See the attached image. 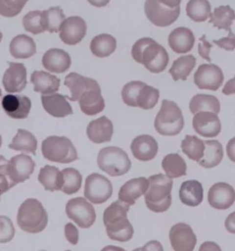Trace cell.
Masks as SVG:
<instances>
[{"mask_svg":"<svg viewBox=\"0 0 235 251\" xmlns=\"http://www.w3.org/2000/svg\"><path fill=\"white\" fill-rule=\"evenodd\" d=\"M132 56L135 62L153 74L164 72L169 63V54L165 48L151 38L139 39L132 46Z\"/></svg>","mask_w":235,"mask_h":251,"instance_id":"1","label":"cell"},{"mask_svg":"<svg viewBox=\"0 0 235 251\" xmlns=\"http://www.w3.org/2000/svg\"><path fill=\"white\" fill-rule=\"evenodd\" d=\"M129 210V205L120 201H116L104 211L103 223L107 235L111 240L127 242L132 239L134 230L128 219Z\"/></svg>","mask_w":235,"mask_h":251,"instance_id":"2","label":"cell"},{"mask_svg":"<svg viewBox=\"0 0 235 251\" xmlns=\"http://www.w3.org/2000/svg\"><path fill=\"white\" fill-rule=\"evenodd\" d=\"M149 187L144 194L147 208L154 213H164L172 204V189L174 181L164 174L150 176Z\"/></svg>","mask_w":235,"mask_h":251,"instance_id":"3","label":"cell"},{"mask_svg":"<svg viewBox=\"0 0 235 251\" xmlns=\"http://www.w3.org/2000/svg\"><path fill=\"white\" fill-rule=\"evenodd\" d=\"M17 223L22 231L38 234L46 228L48 214L42 202L37 199H27L19 208Z\"/></svg>","mask_w":235,"mask_h":251,"instance_id":"4","label":"cell"},{"mask_svg":"<svg viewBox=\"0 0 235 251\" xmlns=\"http://www.w3.org/2000/svg\"><path fill=\"white\" fill-rule=\"evenodd\" d=\"M183 113L178 105L168 100L162 101L160 111L154 119L155 131L163 136H175L183 130Z\"/></svg>","mask_w":235,"mask_h":251,"instance_id":"5","label":"cell"},{"mask_svg":"<svg viewBox=\"0 0 235 251\" xmlns=\"http://www.w3.org/2000/svg\"><path fill=\"white\" fill-rule=\"evenodd\" d=\"M97 166L110 177H119L132 169V161L123 149L107 147L102 148L97 155Z\"/></svg>","mask_w":235,"mask_h":251,"instance_id":"6","label":"cell"},{"mask_svg":"<svg viewBox=\"0 0 235 251\" xmlns=\"http://www.w3.org/2000/svg\"><path fill=\"white\" fill-rule=\"evenodd\" d=\"M42 153L51 162L69 164L78 159V154L73 143L66 136H49L43 141Z\"/></svg>","mask_w":235,"mask_h":251,"instance_id":"7","label":"cell"},{"mask_svg":"<svg viewBox=\"0 0 235 251\" xmlns=\"http://www.w3.org/2000/svg\"><path fill=\"white\" fill-rule=\"evenodd\" d=\"M113 187L110 179L98 173H92L86 178L84 195L94 204H102L110 199Z\"/></svg>","mask_w":235,"mask_h":251,"instance_id":"8","label":"cell"},{"mask_svg":"<svg viewBox=\"0 0 235 251\" xmlns=\"http://www.w3.org/2000/svg\"><path fill=\"white\" fill-rule=\"evenodd\" d=\"M66 213L69 219L83 229L90 228L96 218L94 206L82 197L69 200L66 203Z\"/></svg>","mask_w":235,"mask_h":251,"instance_id":"9","label":"cell"},{"mask_svg":"<svg viewBox=\"0 0 235 251\" xmlns=\"http://www.w3.org/2000/svg\"><path fill=\"white\" fill-rule=\"evenodd\" d=\"M144 13L149 22L155 26L164 28L172 25L180 15V7L169 8L158 0H146L144 3Z\"/></svg>","mask_w":235,"mask_h":251,"instance_id":"10","label":"cell"},{"mask_svg":"<svg viewBox=\"0 0 235 251\" xmlns=\"http://www.w3.org/2000/svg\"><path fill=\"white\" fill-rule=\"evenodd\" d=\"M224 81V75L218 66L202 64L194 75V83L199 89L216 91Z\"/></svg>","mask_w":235,"mask_h":251,"instance_id":"11","label":"cell"},{"mask_svg":"<svg viewBox=\"0 0 235 251\" xmlns=\"http://www.w3.org/2000/svg\"><path fill=\"white\" fill-rule=\"evenodd\" d=\"M169 240L174 251H193L198 242L193 229L185 223H178L171 227Z\"/></svg>","mask_w":235,"mask_h":251,"instance_id":"12","label":"cell"},{"mask_svg":"<svg viewBox=\"0 0 235 251\" xmlns=\"http://www.w3.org/2000/svg\"><path fill=\"white\" fill-rule=\"evenodd\" d=\"M87 23L78 16H73L66 19L63 23L59 36L61 41L67 45L79 44L87 34Z\"/></svg>","mask_w":235,"mask_h":251,"instance_id":"13","label":"cell"},{"mask_svg":"<svg viewBox=\"0 0 235 251\" xmlns=\"http://www.w3.org/2000/svg\"><path fill=\"white\" fill-rule=\"evenodd\" d=\"M192 126L195 132L207 138H213L219 135L221 124L218 114L211 111H200L194 115Z\"/></svg>","mask_w":235,"mask_h":251,"instance_id":"14","label":"cell"},{"mask_svg":"<svg viewBox=\"0 0 235 251\" xmlns=\"http://www.w3.org/2000/svg\"><path fill=\"white\" fill-rule=\"evenodd\" d=\"M35 169V162L29 155L21 154L11 157L7 163V174L16 184L29 179Z\"/></svg>","mask_w":235,"mask_h":251,"instance_id":"15","label":"cell"},{"mask_svg":"<svg viewBox=\"0 0 235 251\" xmlns=\"http://www.w3.org/2000/svg\"><path fill=\"white\" fill-rule=\"evenodd\" d=\"M210 205L217 210H227L235 201V191L232 185L226 182L213 184L208 192Z\"/></svg>","mask_w":235,"mask_h":251,"instance_id":"16","label":"cell"},{"mask_svg":"<svg viewBox=\"0 0 235 251\" xmlns=\"http://www.w3.org/2000/svg\"><path fill=\"white\" fill-rule=\"evenodd\" d=\"M3 86L7 93L22 92L27 86V70L26 67L21 63H9L2 79Z\"/></svg>","mask_w":235,"mask_h":251,"instance_id":"17","label":"cell"},{"mask_svg":"<svg viewBox=\"0 0 235 251\" xmlns=\"http://www.w3.org/2000/svg\"><path fill=\"white\" fill-rule=\"evenodd\" d=\"M2 108L10 118L22 120L29 116L31 101L24 95L7 94L2 100Z\"/></svg>","mask_w":235,"mask_h":251,"instance_id":"18","label":"cell"},{"mask_svg":"<svg viewBox=\"0 0 235 251\" xmlns=\"http://www.w3.org/2000/svg\"><path fill=\"white\" fill-rule=\"evenodd\" d=\"M133 156L140 161H151L158 154V143L149 134H141L135 137L131 145Z\"/></svg>","mask_w":235,"mask_h":251,"instance_id":"19","label":"cell"},{"mask_svg":"<svg viewBox=\"0 0 235 251\" xmlns=\"http://www.w3.org/2000/svg\"><path fill=\"white\" fill-rule=\"evenodd\" d=\"M148 187L149 180L146 177L132 178L122 185V187L119 189L118 193V201L129 206H132L140 197L145 194Z\"/></svg>","mask_w":235,"mask_h":251,"instance_id":"20","label":"cell"},{"mask_svg":"<svg viewBox=\"0 0 235 251\" xmlns=\"http://www.w3.org/2000/svg\"><path fill=\"white\" fill-rule=\"evenodd\" d=\"M113 133V124L106 116H101L96 120L91 121L87 128L88 139L94 144H103L110 142L112 139Z\"/></svg>","mask_w":235,"mask_h":251,"instance_id":"21","label":"cell"},{"mask_svg":"<svg viewBox=\"0 0 235 251\" xmlns=\"http://www.w3.org/2000/svg\"><path fill=\"white\" fill-rule=\"evenodd\" d=\"M65 85L70 90L71 96L66 97L71 101H78L86 91L90 89H99L98 83L93 78L83 76L77 73H70L66 75Z\"/></svg>","mask_w":235,"mask_h":251,"instance_id":"22","label":"cell"},{"mask_svg":"<svg viewBox=\"0 0 235 251\" xmlns=\"http://www.w3.org/2000/svg\"><path fill=\"white\" fill-rule=\"evenodd\" d=\"M43 66L51 73H65L71 67V57L62 49H50L43 56Z\"/></svg>","mask_w":235,"mask_h":251,"instance_id":"23","label":"cell"},{"mask_svg":"<svg viewBox=\"0 0 235 251\" xmlns=\"http://www.w3.org/2000/svg\"><path fill=\"white\" fill-rule=\"evenodd\" d=\"M42 103L44 110L52 117L65 118L73 114V109L64 95L57 93L43 95Z\"/></svg>","mask_w":235,"mask_h":251,"instance_id":"24","label":"cell"},{"mask_svg":"<svg viewBox=\"0 0 235 251\" xmlns=\"http://www.w3.org/2000/svg\"><path fill=\"white\" fill-rule=\"evenodd\" d=\"M168 45L169 47L176 53H187L190 52L194 47L195 35L188 28H176L169 34Z\"/></svg>","mask_w":235,"mask_h":251,"instance_id":"25","label":"cell"},{"mask_svg":"<svg viewBox=\"0 0 235 251\" xmlns=\"http://www.w3.org/2000/svg\"><path fill=\"white\" fill-rule=\"evenodd\" d=\"M204 198L202 184L195 179L184 181L179 190V199L181 202L189 207L198 206Z\"/></svg>","mask_w":235,"mask_h":251,"instance_id":"26","label":"cell"},{"mask_svg":"<svg viewBox=\"0 0 235 251\" xmlns=\"http://www.w3.org/2000/svg\"><path fill=\"white\" fill-rule=\"evenodd\" d=\"M81 111L88 116H94L105 109V100L101 95V89L86 91L78 100Z\"/></svg>","mask_w":235,"mask_h":251,"instance_id":"27","label":"cell"},{"mask_svg":"<svg viewBox=\"0 0 235 251\" xmlns=\"http://www.w3.org/2000/svg\"><path fill=\"white\" fill-rule=\"evenodd\" d=\"M30 82L33 84L34 91L43 95L53 94L60 88L58 77L44 71H34L30 76Z\"/></svg>","mask_w":235,"mask_h":251,"instance_id":"28","label":"cell"},{"mask_svg":"<svg viewBox=\"0 0 235 251\" xmlns=\"http://www.w3.org/2000/svg\"><path fill=\"white\" fill-rule=\"evenodd\" d=\"M9 52L17 59H28L36 53V44L32 38L20 34L12 39Z\"/></svg>","mask_w":235,"mask_h":251,"instance_id":"29","label":"cell"},{"mask_svg":"<svg viewBox=\"0 0 235 251\" xmlns=\"http://www.w3.org/2000/svg\"><path fill=\"white\" fill-rule=\"evenodd\" d=\"M38 180L44 186L45 191H61L63 186V174L56 167L46 165L40 170Z\"/></svg>","mask_w":235,"mask_h":251,"instance_id":"30","label":"cell"},{"mask_svg":"<svg viewBox=\"0 0 235 251\" xmlns=\"http://www.w3.org/2000/svg\"><path fill=\"white\" fill-rule=\"evenodd\" d=\"M117 49V40L110 34L96 35L90 43L91 52L99 58L110 56Z\"/></svg>","mask_w":235,"mask_h":251,"instance_id":"31","label":"cell"},{"mask_svg":"<svg viewBox=\"0 0 235 251\" xmlns=\"http://www.w3.org/2000/svg\"><path fill=\"white\" fill-rule=\"evenodd\" d=\"M37 147L36 137L24 129H19L12 142L8 145V148L12 150L31 155H36Z\"/></svg>","mask_w":235,"mask_h":251,"instance_id":"32","label":"cell"},{"mask_svg":"<svg viewBox=\"0 0 235 251\" xmlns=\"http://www.w3.org/2000/svg\"><path fill=\"white\" fill-rule=\"evenodd\" d=\"M204 156L198 164L204 169H212L220 165L223 158V148L219 141H204Z\"/></svg>","mask_w":235,"mask_h":251,"instance_id":"33","label":"cell"},{"mask_svg":"<svg viewBox=\"0 0 235 251\" xmlns=\"http://www.w3.org/2000/svg\"><path fill=\"white\" fill-rule=\"evenodd\" d=\"M196 63L197 59L192 54L178 57L173 62L172 67L169 69V74L171 75L174 81H186L196 66Z\"/></svg>","mask_w":235,"mask_h":251,"instance_id":"34","label":"cell"},{"mask_svg":"<svg viewBox=\"0 0 235 251\" xmlns=\"http://www.w3.org/2000/svg\"><path fill=\"white\" fill-rule=\"evenodd\" d=\"M162 168L170 178H177L187 175V163L176 153L165 155L162 160Z\"/></svg>","mask_w":235,"mask_h":251,"instance_id":"35","label":"cell"},{"mask_svg":"<svg viewBox=\"0 0 235 251\" xmlns=\"http://www.w3.org/2000/svg\"><path fill=\"white\" fill-rule=\"evenodd\" d=\"M189 110L194 115L200 111H211L219 114L220 111V100L212 95L197 94L191 99Z\"/></svg>","mask_w":235,"mask_h":251,"instance_id":"36","label":"cell"},{"mask_svg":"<svg viewBox=\"0 0 235 251\" xmlns=\"http://www.w3.org/2000/svg\"><path fill=\"white\" fill-rule=\"evenodd\" d=\"M160 98V92L154 87L148 86L142 82L135 98V108L142 110H152L155 107Z\"/></svg>","mask_w":235,"mask_h":251,"instance_id":"37","label":"cell"},{"mask_svg":"<svg viewBox=\"0 0 235 251\" xmlns=\"http://www.w3.org/2000/svg\"><path fill=\"white\" fill-rule=\"evenodd\" d=\"M235 21V9L231 8L229 5L220 6L214 9L210 17V23H212L213 26L218 30L231 31V26Z\"/></svg>","mask_w":235,"mask_h":251,"instance_id":"38","label":"cell"},{"mask_svg":"<svg viewBox=\"0 0 235 251\" xmlns=\"http://www.w3.org/2000/svg\"><path fill=\"white\" fill-rule=\"evenodd\" d=\"M186 12L193 22L204 23L212 15V6L208 0H189Z\"/></svg>","mask_w":235,"mask_h":251,"instance_id":"39","label":"cell"},{"mask_svg":"<svg viewBox=\"0 0 235 251\" xmlns=\"http://www.w3.org/2000/svg\"><path fill=\"white\" fill-rule=\"evenodd\" d=\"M181 149L189 159L198 162L204 156V141L195 135H186L181 143Z\"/></svg>","mask_w":235,"mask_h":251,"instance_id":"40","label":"cell"},{"mask_svg":"<svg viewBox=\"0 0 235 251\" xmlns=\"http://www.w3.org/2000/svg\"><path fill=\"white\" fill-rule=\"evenodd\" d=\"M66 21V16L60 7H52L43 11V23L44 31L51 33L58 32L63 23Z\"/></svg>","mask_w":235,"mask_h":251,"instance_id":"41","label":"cell"},{"mask_svg":"<svg viewBox=\"0 0 235 251\" xmlns=\"http://www.w3.org/2000/svg\"><path fill=\"white\" fill-rule=\"evenodd\" d=\"M63 186L61 192L67 195H72L80 190L82 186V175L78 170L73 168H66L62 170Z\"/></svg>","mask_w":235,"mask_h":251,"instance_id":"42","label":"cell"},{"mask_svg":"<svg viewBox=\"0 0 235 251\" xmlns=\"http://www.w3.org/2000/svg\"><path fill=\"white\" fill-rule=\"evenodd\" d=\"M23 27L25 30L32 34H40L44 32V23H43V11L34 10L27 13L23 17Z\"/></svg>","mask_w":235,"mask_h":251,"instance_id":"43","label":"cell"},{"mask_svg":"<svg viewBox=\"0 0 235 251\" xmlns=\"http://www.w3.org/2000/svg\"><path fill=\"white\" fill-rule=\"evenodd\" d=\"M29 0H0V15L13 18L19 15Z\"/></svg>","mask_w":235,"mask_h":251,"instance_id":"44","label":"cell"},{"mask_svg":"<svg viewBox=\"0 0 235 251\" xmlns=\"http://www.w3.org/2000/svg\"><path fill=\"white\" fill-rule=\"evenodd\" d=\"M14 226L12 221L5 215H0V244L10 242L14 238Z\"/></svg>","mask_w":235,"mask_h":251,"instance_id":"45","label":"cell"},{"mask_svg":"<svg viewBox=\"0 0 235 251\" xmlns=\"http://www.w3.org/2000/svg\"><path fill=\"white\" fill-rule=\"evenodd\" d=\"M7 163L5 156L0 155V196L17 185L7 174Z\"/></svg>","mask_w":235,"mask_h":251,"instance_id":"46","label":"cell"},{"mask_svg":"<svg viewBox=\"0 0 235 251\" xmlns=\"http://www.w3.org/2000/svg\"><path fill=\"white\" fill-rule=\"evenodd\" d=\"M213 43L225 51H234L235 49V34L231 30L226 37L220 40H213Z\"/></svg>","mask_w":235,"mask_h":251,"instance_id":"47","label":"cell"},{"mask_svg":"<svg viewBox=\"0 0 235 251\" xmlns=\"http://www.w3.org/2000/svg\"><path fill=\"white\" fill-rule=\"evenodd\" d=\"M212 48V45L210 44L207 41L205 34L202 35V37L199 38V44H198V53L199 55L208 62H212V58L210 57V52Z\"/></svg>","mask_w":235,"mask_h":251,"instance_id":"48","label":"cell"},{"mask_svg":"<svg viewBox=\"0 0 235 251\" xmlns=\"http://www.w3.org/2000/svg\"><path fill=\"white\" fill-rule=\"evenodd\" d=\"M65 236L67 241L72 245H76L79 240V232L72 223H67L65 226Z\"/></svg>","mask_w":235,"mask_h":251,"instance_id":"49","label":"cell"},{"mask_svg":"<svg viewBox=\"0 0 235 251\" xmlns=\"http://www.w3.org/2000/svg\"><path fill=\"white\" fill-rule=\"evenodd\" d=\"M141 251H164L162 244L157 240H151L147 242L142 248H141Z\"/></svg>","mask_w":235,"mask_h":251,"instance_id":"50","label":"cell"},{"mask_svg":"<svg viewBox=\"0 0 235 251\" xmlns=\"http://www.w3.org/2000/svg\"><path fill=\"white\" fill-rule=\"evenodd\" d=\"M198 251H221L220 246L212 241H206L201 244Z\"/></svg>","mask_w":235,"mask_h":251,"instance_id":"51","label":"cell"},{"mask_svg":"<svg viewBox=\"0 0 235 251\" xmlns=\"http://www.w3.org/2000/svg\"><path fill=\"white\" fill-rule=\"evenodd\" d=\"M225 228L229 233L235 235V212L228 215L225 220Z\"/></svg>","mask_w":235,"mask_h":251,"instance_id":"52","label":"cell"},{"mask_svg":"<svg viewBox=\"0 0 235 251\" xmlns=\"http://www.w3.org/2000/svg\"><path fill=\"white\" fill-rule=\"evenodd\" d=\"M228 157L232 162L235 163V137L229 140L226 147Z\"/></svg>","mask_w":235,"mask_h":251,"instance_id":"53","label":"cell"},{"mask_svg":"<svg viewBox=\"0 0 235 251\" xmlns=\"http://www.w3.org/2000/svg\"><path fill=\"white\" fill-rule=\"evenodd\" d=\"M222 93L226 96L235 94V75L233 79H230L229 81L226 82L222 89Z\"/></svg>","mask_w":235,"mask_h":251,"instance_id":"54","label":"cell"},{"mask_svg":"<svg viewBox=\"0 0 235 251\" xmlns=\"http://www.w3.org/2000/svg\"><path fill=\"white\" fill-rule=\"evenodd\" d=\"M163 5L169 8H176L180 7L182 0H158Z\"/></svg>","mask_w":235,"mask_h":251,"instance_id":"55","label":"cell"},{"mask_svg":"<svg viewBox=\"0 0 235 251\" xmlns=\"http://www.w3.org/2000/svg\"><path fill=\"white\" fill-rule=\"evenodd\" d=\"M88 3L95 8H102L107 6L110 2V0H88Z\"/></svg>","mask_w":235,"mask_h":251,"instance_id":"56","label":"cell"},{"mask_svg":"<svg viewBox=\"0 0 235 251\" xmlns=\"http://www.w3.org/2000/svg\"><path fill=\"white\" fill-rule=\"evenodd\" d=\"M100 251H126L123 248H120V247H117V246H107L105 248H103L102 250Z\"/></svg>","mask_w":235,"mask_h":251,"instance_id":"57","label":"cell"},{"mask_svg":"<svg viewBox=\"0 0 235 251\" xmlns=\"http://www.w3.org/2000/svg\"><path fill=\"white\" fill-rule=\"evenodd\" d=\"M2 38H3V34H2V32L0 31V43H1V41H2Z\"/></svg>","mask_w":235,"mask_h":251,"instance_id":"58","label":"cell"},{"mask_svg":"<svg viewBox=\"0 0 235 251\" xmlns=\"http://www.w3.org/2000/svg\"><path fill=\"white\" fill-rule=\"evenodd\" d=\"M1 146H2V136L0 134V148H1Z\"/></svg>","mask_w":235,"mask_h":251,"instance_id":"59","label":"cell"},{"mask_svg":"<svg viewBox=\"0 0 235 251\" xmlns=\"http://www.w3.org/2000/svg\"><path fill=\"white\" fill-rule=\"evenodd\" d=\"M132 251H141V248H137V249H135V250Z\"/></svg>","mask_w":235,"mask_h":251,"instance_id":"60","label":"cell"},{"mask_svg":"<svg viewBox=\"0 0 235 251\" xmlns=\"http://www.w3.org/2000/svg\"><path fill=\"white\" fill-rule=\"evenodd\" d=\"M2 95V92H1V89H0V97Z\"/></svg>","mask_w":235,"mask_h":251,"instance_id":"61","label":"cell"},{"mask_svg":"<svg viewBox=\"0 0 235 251\" xmlns=\"http://www.w3.org/2000/svg\"></svg>","mask_w":235,"mask_h":251,"instance_id":"62","label":"cell"},{"mask_svg":"<svg viewBox=\"0 0 235 251\" xmlns=\"http://www.w3.org/2000/svg\"></svg>","mask_w":235,"mask_h":251,"instance_id":"63","label":"cell"}]
</instances>
